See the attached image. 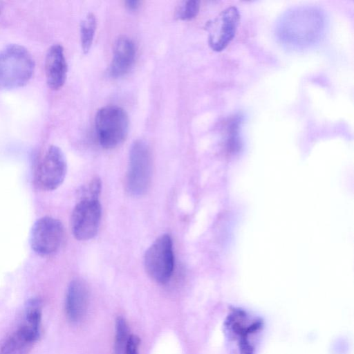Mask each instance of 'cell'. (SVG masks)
Listing matches in <instances>:
<instances>
[{
  "label": "cell",
  "instance_id": "obj_14",
  "mask_svg": "<svg viewBox=\"0 0 354 354\" xmlns=\"http://www.w3.org/2000/svg\"><path fill=\"white\" fill-rule=\"evenodd\" d=\"M96 26L95 17L91 12L88 13L81 21L80 40L82 48L84 53H87L92 46Z\"/></svg>",
  "mask_w": 354,
  "mask_h": 354
},
{
  "label": "cell",
  "instance_id": "obj_1",
  "mask_svg": "<svg viewBox=\"0 0 354 354\" xmlns=\"http://www.w3.org/2000/svg\"><path fill=\"white\" fill-rule=\"evenodd\" d=\"M35 62L22 46L10 44L0 52V90L25 86L31 79Z\"/></svg>",
  "mask_w": 354,
  "mask_h": 354
},
{
  "label": "cell",
  "instance_id": "obj_15",
  "mask_svg": "<svg viewBox=\"0 0 354 354\" xmlns=\"http://www.w3.org/2000/svg\"><path fill=\"white\" fill-rule=\"evenodd\" d=\"M129 337V327L125 319L121 316L118 317L115 321V354H124Z\"/></svg>",
  "mask_w": 354,
  "mask_h": 354
},
{
  "label": "cell",
  "instance_id": "obj_13",
  "mask_svg": "<svg viewBox=\"0 0 354 354\" xmlns=\"http://www.w3.org/2000/svg\"><path fill=\"white\" fill-rule=\"evenodd\" d=\"M43 302L39 297L30 299L26 305L24 322L21 324L37 340L41 336Z\"/></svg>",
  "mask_w": 354,
  "mask_h": 354
},
{
  "label": "cell",
  "instance_id": "obj_10",
  "mask_svg": "<svg viewBox=\"0 0 354 354\" xmlns=\"http://www.w3.org/2000/svg\"><path fill=\"white\" fill-rule=\"evenodd\" d=\"M45 74L47 84L51 89L58 90L64 84L67 64L61 45L54 44L48 49L45 59Z\"/></svg>",
  "mask_w": 354,
  "mask_h": 354
},
{
  "label": "cell",
  "instance_id": "obj_7",
  "mask_svg": "<svg viewBox=\"0 0 354 354\" xmlns=\"http://www.w3.org/2000/svg\"><path fill=\"white\" fill-rule=\"evenodd\" d=\"M240 21V13L234 6L222 10L214 19L207 22L208 44L216 52L223 50L235 36Z\"/></svg>",
  "mask_w": 354,
  "mask_h": 354
},
{
  "label": "cell",
  "instance_id": "obj_17",
  "mask_svg": "<svg viewBox=\"0 0 354 354\" xmlns=\"http://www.w3.org/2000/svg\"><path fill=\"white\" fill-rule=\"evenodd\" d=\"M140 344V339L139 337L136 335H131L128 339L124 354H138Z\"/></svg>",
  "mask_w": 354,
  "mask_h": 354
},
{
  "label": "cell",
  "instance_id": "obj_8",
  "mask_svg": "<svg viewBox=\"0 0 354 354\" xmlns=\"http://www.w3.org/2000/svg\"><path fill=\"white\" fill-rule=\"evenodd\" d=\"M66 171L67 164L63 151L57 146H51L37 169V185L44 190L56 189L64 180Z\"/></svg>",
  "mask_w": 354,
  "mask_h": 354
},
{
  "label": "cell",
  "instance_id": "obj_2",
  "mask_svg": "<svg viewBox=\"0 0 354 354\" xmlns=\"http://www.w3.org/2000/svg\"><path fill=\"white\" fill-rule=\"evenodd\" d=\"M152 177L150 148L143 140H137L131 146L126 176V189L131 196H140L149 189Z\"/></svg>",
  "mask_w": 354,
  "mask_h": 354
},
{
  "label": "cell",
  "instance_id": "obj_9",
  "mask_svg": "<svg viewBox=\"0 0 354 354\" xmlns=\"http://www.w3.org/2000/svg\"><path fill=\"white\" fill-rule=\"evenodd\" d=\"M88 299V288L86 283L80 279L71 281L65 298L66 315L71 322L78 323L84 317Z\"/></svg>",
  "mask_w": 354,
  "mask_h": 354
},
{
  "label": "cell",
  "instance_id": "obj_19",
  "mask_svg": "<svg viewBox=\"0 0 354 354\" xmlns=\"http://www.w3.org/2000/svg\"><path fill=\"white\" fill-rule=\"evenodd\" d=\"M2 8H3V4H2V2L0 1V13H1V10H2Z\"/></svg>",
  "mask_w": 354,
  "mask_h": 354
},
{
  "label": "cell",
  "instance_id": "obj_5",
  "mask_svg": "<svg viewBox=\"0 0 354 354\" xmlns=\"http://www.w3.org/2000/svg\"><path fill=\"white\" fill-rule=\"evenodd\" d=\"M102 217L98 197L80 196L71 218L73 236L80 241L93 239L97 233Z\"/></svg>",
  "mask_w": 354,
  "mask_h": 354
},
{
  "label": "cell",
  "instance_id": "obj_4",
  "mask_svg": "<svg viewBox=\"0 0 354 354\" xmlns=\"http://www.w3.org/2000/svg\"><path fill=\"white\" fill-rule=\"evenodd\" d=\"M145 268L156 282L164 284L169 281L174 268L173 241L168 234H162L147 250Z\"/></svg>",
  "mask_w": 354,
  "mask_h": 354
},
{
  "label": "cell",
  "instance_id": "obj_16",
  "mask_svg": "<svg viewBox=\"0 0 354 354\" xmlns=\"http://www.w3.org/2000/svg\"><path fill=\"white\" fill-rule=\"evenodd\" d=\"M200 10V2L196 0L184 1L176 11V17L182 21H189L196 17Z\"/></svg>",
  "mask_w": 354,
  "mask_h": 354
},
{
  "label": "cell",
  "instance_id": "obj_11",
  "mask_svg": "<svg viewBox=\"0 0 354 354\" xmlns=\"http://www.w3.org/2000/svg\"><path fill=\"white\" fill-rule=\"evenodd\" d=\"M136 57L133 41L127 37H120L114 43L109 73L113 77L127 74L132 67Z\"/></svg>",
  "mask_w": 354,
  "mask_h": 354
},
{
  "label": "cell",
  "instance_id": "obj_12",
  "mask_svg": "<svg viewBox=\"0 0 354 354\" xmlns=\"http://www.w3.org/2000/svg\"><path fill=\"white\" fill-rule=\"evenodd\" d=\"M37 339L23 326L14 331L0 346V354H29Z\"/></svg>",
  "mask_w": 354,
  "mask_h": 354
},
{
  "label": "cell",
  "instance_id": "obj_18",
  "mask_svg": "<svg viewBox=\"0 0 354 354\" xmlns=\"http://www.w3.org/2000/svg\"><path fill=\"white\" fill-rule=\"evenodd\" d=\"M127 9L131 11L136 10L140 5V1L137 0H128L124 1Z\"/></svg>",
  "mask_w": 354,
  "mask_h": 354
},
{
  "label": "cell",
  "instance_id": "obj_3",
  "mask_svg": "<svg viewBox=\"0 0 354 354\" xmlns=\"http://www.w3.org/2000/svg\"><path fill=\"white\" fill-rule=\"evenodd\" d=\"M95 127L101 147L106 149H114L121 145L128 135V115L118 106L102 107L95 115Z\"/></svg>",
  "mask_w": 354,
  "mask_h": 354
},
{
  "label": "cell",
  "instance_id": "obj_6",
  "mask_svg": "<svg viewBox=\"0 0 354 354\" xmlns=\"http://www.w3.org/2000/svg\"><path fill=\"white\" fill-rule=\"evenodd\" d=\"M64 236V227L58 219L50 216L41 217L32 226L31 248L41 256L53 254L60 248Z\"/></svg>",
  "mask_w": 354,
  "mask_h": 354
}]
</instances>
